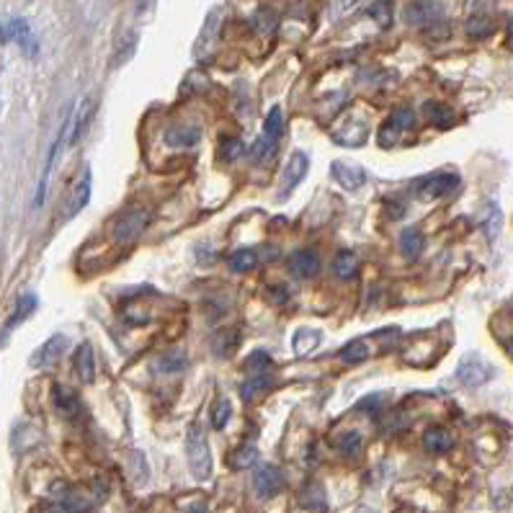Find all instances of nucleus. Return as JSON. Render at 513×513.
I'll return each instance as SVG.
<instances>
[{
  "mask_svg": "<svg viewBox=\"0 0 513 513\" xmlns=\"http://www.w3.org/2000/svg\"><path fill=\"white\" fill-rule=\"evenodd\" d=\"M186 457L188 467L196 480H209L212 475V449L204 436V428L199 423H191L186 433Z\"/></svg>",
  "mask_w": 513,
  "mask_h": 513,
  "instance_id": "nucleus-1",
  "label": "nucleus"
},
{
  "mask_svg": "<svg viewBox=\"0 0 513 513\" xmlns=\"http://www.w3.org/2000/svg\"><path fill=\"white\" fill-rule=\"evenodd\" d=\"M472 39H485L496 32V0H475L464 24Z\"/></svg>",
  "mask_w": 513,
  "mask_h": 513,
  "instance_id": "nucleus-2",
  "label": "nucleus"
},
{
  "mask_svg": "<svg viewBox=\"0 0 513 513\" xmlns=\"http://www.w3.org/2000/svg\"><path fill=\"white\" fill-rule=\"evenodd\" d=\"M147 224V214L142 209H129V212H121L117 217V223L111 227V238L117 245H132L135 240L142 235Z\"/></svg>",
  "mask_w": 513,
  "mask_h": 513,
  "instance_id": "nucleus-3",
  "label": "nucleus"
},
{
  "mask_svg": "<svg viewBox=\"0 0 513 513\" xmlns=\"http://www.w3.org/2000/svg\"><path fill=\"white\" fill-rule=\"evenodd\" d=\"M457 186H460L457 173H431L415 184V196L423 202H431V199H442L446 194H451Z\"/></svg>",
  "mask_w": 513,
  "mask_h": 513,
  "instance_id": "nucleus-4",
  "label": "nucleus"
},
{
  "mask_svg": "<svg viewBox=\"0 0 513 513\" xmlns=\"http://www.w3.org/2000/svg\"><path fill=\"white\" fill-rule=\"evenodd\" d=\"M281 129H284V117H281V109L276 106V109H271V114L266 117L263 135L258 138V142L253 145V150H251V155H253L256 163H261L263 157H269V155L274 153L276 142L281 138Z\"/></svg>",
  "mask_w": 513,
  "mask_h": 513,
  "instance_id": "nucleus-5",
  "label": "nucleus"
},
{
  "mask_svg": "<svg viewBox=\"0 0 513 513\" xmlns=\"http://www.w3.org/2000/svg\"><path fill=\"white\" fill-rule=\"evenodd\" d=\"M444 16V5L439 0H411L403 11L405 24L411 26H431Z\"/></svg>",
  "mask_w": 513,
  "mask_h": 513,
  "instance_id": "nucleus-6",
  "label": "nucleus"
},
{
  "mask_svg": "<svg viewBox=\"0 0 513 513\" xmlns=\"http://www.w3.org/2000/svg\"><path fill=\"white\" fill-rule=\"evenodd\" d=\"M490 376H493V366L482 359V356H475V354L464 356L462 364L457 366V379H460L462 385H467V387L485 385V382H490Z\"/></svg>",
  "mask_w": 513,
  "mask_h": 513,
  "instance_id": "nucleus-7",
  "label": "nucleus"
},
{
  "mask_svg": "<svg viewBox=\"0 0 513 513\" xmlns=\"http://www.w3.org/2000/svg\"><path fill=\"white\" fill-rule=\"evenodd\" d=\"M88 202H90V171L86 168V171L81 173L78 184H75L72 191H70V199L65 202V206H62V220L78 217V214L88 206Z\"/></svg>",
  "mask_w": 513,
  "mask_h": 513,
  "instance_id": "nucleus-8",
  "label": "nucleus"
},
{
  "mask_svg": "<svg viewBox=\"0 0 513 513\" xmlns=\"http://www.w3.org/2000/svg\"><path fill=\"white\" fill-rule=\"evenodd\" d=\"M308 168H309V160H308V155L305 153H291V157H290V163H287V168H284V178H281V186H279V196L281 199H287L290 196L291 191L294 188L299 186V181L308 176Z\"/></svg>",
  "mask_w": 513,
  "mask_h": 513,
  "instance_id": "nucleus-9",
  "label": "nucleus"
},
{
  "mask_svg": "<svg viewBox=\"0 0 513 513\" xmlns=\"http://www.w3.org/2000/svg\"><path fill=\"white\" fill-rule=\"evenodd\" d=\"M281 485H284V478L274 464H261L253 475V488L261 498H274L281 490Z\"/></svg>",
  "mask_w": 513,
  "mask_h": 513,
  "instance_id": "nucleus-10",
  "label": "nucleus"
},
{
  "mask_svg": "<svg viewBox=\"0 0 513 513\" xmlns=\"http://www.w3.org/2000/svg\"><path fill=\"white\" fill-rule=\"evenodd\" d=\"M199 139H202L199 124H176V127H168V129H166V145H171V147L186 150V147L199 145Z\"/></svg>",
  "mask_w": 513,
  "mask_h": 513,
  "instance_id": "nucleus-11",
  "label": "nucleus"
},
{
  "mask_svg": "<svg viewBox=\"0 0 513 513\" xmlns=\"http://www.w3.org/2000/svg\"><path fill=\"white\" fill-rule=\"evenodd\" d=\"M52 403H54V411L60 413L62 418H68V421H75V418H81V400H78V394L72 393L70 387H62V385H57L54 390H52Z\"/></svg>",
  "mask_w": 513,
  "mask_h": 513,
  "instance_id": "nucleus-12",
  "label": "nucleus"
},
{
  "mask_svg": "<svg viewBox=\"0 0 513 513\" xmlns=\"http://www.w3.org/2000/svg\"><path fill=\"white\" fill-rule=\"evenodd\" d=\"M330 173H333V178H336L346 191H356V188L364 186V181H366V173L361 171L359 166L346 163V160H336V163L330 166Z\"/></svg>",
  "mask_w": 513,
  "mask_h": 513,
  "instance_id": "nucleus-13",
  "label": "nucleus"
},
{
  "mask_svg": "<svg viewBox=\"0 0 513 513\" xmlns=\"http://www.w3.org/2000/svg\"><path fill=\"white\" fill-rule=\"evenodd\" d=\"M68 336H52L50 341L44 343V346H39L34 351V359H32V366H47L52 361L57 359V356H62L65 354V348H68Z\"/></svg>",
  "mask_w": 513,
  "mask_h": 513,
  "instance_id": "nucleus-14",
  "label": "nucleus"
},
{
  "mask_svg": "<svg viewBox=\"0 0 513 513\" xmlns=\"http://www.w3.org/2000/svg\"><path fill=\"white\" fill-rule=\"evenodd\" d=\"M290 271L297 279H309L320 271V256L315 251H299L290 258Z\"/></svg>",
  "mask_w": 513,
  "mask_h": 513,
  "instance_id": "nucleus-15",
  "label": "nucleus"
},
{
  "mask_svg": "<svg viewBox=\"0 0 513 513\" xmlns=\"http://www.w3.org/2000/svg\"><path fill=\"white\" fill-rule=\"evenodd\" d=\"M333 138L336 142H341V145H364L366 138H369V129H366V124L364 121H348V124H343V127H336L333 129Z\"/></svg>",
  "mask_w": 513,
  "mask_h": 513,
  "instance_id": "nucleus-16",
  "label": "nucleus"
},
{
  "mask_svg": "<svg viewBox=\"0 0 513 513\" xmlns=\"http://www.w3.org/2000/svg\"><path fill=\"white\" fill-rule=\"evenodd\" d=\"M217 34H220V11H212V16H206L204 29H202V34L196 39V50H194V54H196V57H204L206 52H212L214 42H217Z\"/></svg>",
  "mask_w": 513,
  "mask_h": 513,
  "instance_id": "nucleus-17",
  "label": "nucleus"
},
{
  "mask_svg": "<svg viewBox=\"0 0 513 513\" xmlns=\"http://www.w3.org/2000/svg\"><path fill=\"white\" fill-rule=\"evenodd\" d=\"M423 446H426L428 454H446L454 446V439H451V433L446 428L431 426L423 433Z\"/></svg>",
  "mask_w": 513,
  "mask_h": 513,
  "instance_id": "nucleus-18",
  "label": "nucleus"
},
{
  "mask_svg": "<svg viewBox=\"0 0 513 513\" xmlns=\"http://www.w3.org/2000/svg\"><path fill=\"white\" fill-rule=\"evenodd\" d=\"M271 385H274V372L271 369L269 372H256V375H248V379L240 385V394L245 400H256L258 394L266 393Z\"/></svg>",
  "mask_w": 513,
  "mask_h": 513,
  "instance_id": "nucleus-19",
  "label": "nucleus"
},
{
  "mask_svg": "<svg viewBox=\"0 0 513 513\" xmlns=\"http://www.w3.org/2000/svg\"><path fill=\"white\" fill-rule=\"evenodd\" d=\"M75 372L83 382H93L96 376V359H93V348L90 343H81L75 351Z\"/></svg>",
  "mask_w": 513,
  "mask_h": 513,
  "instance_id": "nucleus-20",
  "label": "nucleus"
},
{
  "mask_svg": "<svg viewBox=\"0 0 513 513\" xmlns=\"http://www.w3.org/2000/svg\"><path fill=\"white\" fill-rule=\"evenodd\" d=\"M320 343H323V333H320V330H309V328L297 330V336L291 338V346H294V351H297L299 356L312 354Z\"/></svg>",
  "mask_w": 513,
  "mask_h": 513,
  "instance_id": "nucleus-21",
  "label": "nucleus"
},
{
  "mask_svg": "<svg viewBox=\"0 0 513 513\" xmlns=\"http://www.w3.org/2000/svg\"><path fill=\"white\" fill-rule=\"evenodd\" d=\"M400 248H403V253L405 258H418L423 253V248H426V240H423V233L421 230H415V227H408V230H403L400 233Z\"/></svg>",
  "mask_w": 513,
  "mask_h": 513,
  "instance_id": "nucleus-22",
  "label": "nucleus"
},
{
  "mask_svg": "<svg viewBox=\"0 0 513 513\" xmlns=\"http://www.w3.org/2000/svg\"><path fill=\"white\" fill-rule=\"evenodd\" d=\"M299 503H302V508H308V511H326L328 500L323 485H320V482H309L308 488L302 490V496H299Z\"/></svg>",
  "mask_w": 513,
  "mask_h": 513,
  "instance_id": "nucleus-23",
  "label": "nucleus"
},
{
  "mask_svg": "<svg viewBox=\"0 0 513 513\" xmlns=\"http://www.w3.org/2000/svg\"><path fill=\"white\" fill-rule=\"evenodd\" d=\"M336 449L341 451L343 457L354 460V457H359L361 449H364V439H361L359 431H346L336 439Z\"/></svg>",
  "mask_w": 513,
  "mask_h": 513,
  "instance_id": "nucleus-24",
  "label": "nucleus"
},
{
  "mask_svg": "<svg viewBox=\"0 0 513 513\" xmlns=\"http://www.w3.org/2000/svg\"><path fill=\"white\" fill-rule=\"evenodd\" d=\"M423 114H426L428 119L433 121L436 127H442V129H446V127H451V124H454V111H451L449 106H444V103L426 101V106H423Z\"/></svg>",
  "mask_w": 513,
  "mask_h": 513,
  "instance_id": "nucleus-25",
  "label": "nucleus"
},
{
  "mask_svg": "<svg viewBox=\"0 0 513 513\" xmlns=\"http://www.w3.org/2000/svg\"><path fill=\"white\" fill-rule=\"evenodd\" d=\"M333 271H336L338 279H354L356 271H359V258H356V253H351V251L338 253L336 261H333Z\"/></svg>",
  "mask_w": 513,
  "mask_h": 513,
  "instance_id": "nucleus-26",
  "label": "nucleus"
},
{
  "mask_svg": "<svg viewBox=\"0 0 513 513\" xmlns=\"http://www.w3.org/2000/svg\"><path fill=\"white\" fill-rule=\"evenodd\" d=\"M155 369L160 375H178L186 369V356L181 351H171V354H163L160 359L155 361Z\"/></svg>",
  "mask_w": 513,
  "mask_h": 513,
  "instance_id": "nucleus-27",
  "label": "nucleus"
},
{
  "mask_svg": "<svg viewBox=\"0 0 513 513\" xmlns=\"http://www.w3.org/2000/svg\"><path fill=\"white\" fill-rule=\"evenodd\" d=\"M227 263H230V269H233V271L245 274V271L256 269L258 256H256V251H251V248H240V251H235L233 256L227 258Z\"/></svg>",
  "mask_w": 513,
  "mask_h": 513,
  "instance_id": "nucleus-28",
  "label": "nucleus"
},
{
  "mask_svg": "<svg viewBox=\"0 0 513 513\" xmlns=\"http://www.w3.org/2000/svg\"><path fill=\"white\" fill-rule=\"evenodd\" d=\"M338 356H341L343 364H361V361L369 359V348H366V343L356 338V341H348L343 346L341 351H338Z\"/></svg>",
  "mask_w": 513,
  "mask_h": 513,
  "instance_id": "nucleus-29",
  "label": "nucleus"
},
{
  "mask_svg": "<svg viewBox=\"0 0 513 513\" xmlns=\"http://www.w3.org/2000/svg\"><path fill=\"white\" fill-rule=\"evenodd\" d=\"M235 346H238V330H223L212 341V348H214L217 356H227Z\"/></svg>",
  "mask_w": 513,
  "mask_h": 513,
  "instance_id": "nucleus-30",
  "label": "nucleus"
},
{
  "mask_svg": "<svg viewBox=\"0 0 513 513\" xmlns=\"http://www.w3.org/2000/svg\"><path fill=\"white\" fill-rule=\"evenodd\" d=\"M258 457V449L253 444H245L240 446L238 451H233V457L227 460V462L233 464V467H238V470H245V467H251V464L256 462Z\"/></svg>",
  "mask_w": 513,
  "mask_h": 513,
  "instance_id": "nucleus-31",
  "label": "nucleus"
},
{
  "mask_svg": "<svg viewBox=\"0 0 513 513\" xmlns=\"http://www.w3.org/2000/svg\"><path fill=\"white\" fill-rule=\"evenodd\" d=\"M36 309V297L34 294H21L16 302V309H14V318H11V326H16L21 320H26L32 312Z\"/></svg>",
  "mask_w": 513,
  "mask_h": 513,
  "instance_id": "nucleus-32",
  "label": "nucleus"
},
{
  "mask_svg": "<svg viewBox=\"0 0 513 513\" xmlns=\"http://www.w3.org/2000/svg\"><path fill=\"white\" fill-rule=\"evenodd\" d=\"M230 415H233V405H230V400H217L214 403V408H212V426L214 428H224L227 426V421H230Z\"/></svg>",
  "mask_w": 513,
  "mask_h": 513,
  "instance_id": "nucleus-33",
  "label": "nucleus"
},
{
  "mask_svg": "<svg viewBox=\"0 0 513 513\" xmlns=\"http://www.w3.org/2000/svg\"><path fill=\"white\" fill-rule=\"evenodd\" d=\"M245 369H248V375H256V372H269V369H274V364H271V356H269V354L256 351V354H251V359L245 361Z\"/></svg>",
  "mask_w": 513,
  "mask_h": 513,
  "instance_id": "nucleus-34",
  "label": "nucleus"
},
{
  "mask_svg": "<svg viewBox=\"0 0 513 513\" xmlns=\"http://www.w3.org/2000/svg\"><path fill=\"white\" fill-rule=\"evenodd\" d=\"M0 36H3V39H16V42L24 44V42L29 39V26H26V21H18L16 18V21H11V24L0 32Z\"/></svg>",
  "mask_w": 513,
  "mask_h": 513,
  "instance_id": "nucleus-35",
  "label": "nucleus"
},
{
  "mask_svg": "<svg viewBox=\"0 0 513 513\" xmlns=\"http://www.w3.org/2000/svg\"><path fill=\"white\" fill-rule=\"evenodd\" d=\"M400 132H403V129H400L393 121V117H390V119L382 124V129H379V145H382V147H393Z\"/></svg>",
  "mask_w": 513,
  "mask_h": 513,
  "instance_id": "nucleus-36",
  "label": "nucleus"
},
{
  "mask_svg": "<svg viewBox=\"0 0 513 513\" xmlns=\"http://www.w3.org/2000/svg\"><path fill=\"white\" fill-rule=\"evenodd\" d=\"M393 121L400 127V129H408V127L415 124V114H413L411 109H394Z\"/></svg>",
  "mask_w": 513,
  "mask_h": 513,
  "instance_id": "nucleus-37",
  "label": "nucleus"
},
{
  "mask_svg": "<svg viewBox=\"0 0 513 513\" xmlns=\"http://www.w3.org/2000/svg\"><path fill=\"white\" fill-rule=\"evenodd\" d=\"M220 155H223V160H235L238 155H242V142L240 139H224Z\"/></svg>",
  "mask_w": 513,
  "mask_h": 513,
  "instance_id": "nucleus-38",
  "label": "nucleus"
},
{
  "mask_svg": "<svg viewBox=\"0 0 513 513\" xmlns=\"http://www.w3.org/2000/svg\"><path fill=\"white\" fill-rule=\"evenodd\" d=\"M372 16L379 21V26H382V29H387V26H390V5H387L385 0H382V3H376L375 8H372Z\"/></svg>",
  "mask_w": 513,
  "mask_h": 513,
  "instance_id": "nucleus-39",
  "label": "nucleus"
},
{
  "mask_svg": "<svg viewBox=\"0 0 513 513\" xmlns=\"http://www.w3.org/2000/svg\"><path fill=\"white\" fill-rule=\"evenodd\" d=\"M36 513H70L62 503H44V506H39Z\"/></svg>",
  "mask_w": 513,
  "mask_h": 513,
  "instance_id": "nucleus-40",
  "label": "nucleus"
},
{
  "mask_svg": "<svg viewBox=\"0 0 513 513\" xmlns=\"http://www.w3.org/2000/svg\"><path fill=\"white\" fill-rule=\"evenodd\" d=\"M354 513H376V511H375V508H356Z\"/></svg>",
  "mask_w": 513,
  "mask_h": 513,
  "instance_id": "nucleus-41",
  "label": "nucleus"
}]
</instances>
